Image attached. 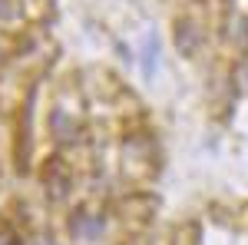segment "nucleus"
<instances>
[{
    "label": "nucleus",
    "instance_id": "nucleus-1",
    "mask_svg": "<svg viewBox=\"0 0 248 245\" xmlns=\"http://www.w3.org/2000/svg\"><path fill=\"white\" fill-rule=\"evenodd\" d=\"M199 40H202V33H199V27L192 20H179L175 23V43H179L182 53H195L199 50Z\"/></svg>",
    "mask_w": 248,
    "mask_h": 245
},
{
    "label": "nucleus",
    "instance_id": "nucleus-2",
    "mask_svg": "<svg viewBox=\"0 0 248 245\" xmlns=\"http://www.w3.org/2000/svg\"><path fill=\"white\" fill-rule=\"evenodd\" d=\"M73 229H77V235H83V239H96L103 232V222L93 219V215H86V212H79L77 219H73Z\"/></svg>",
    "mask_w": 248,
    "mask_h": 245
},
{
    "label": "nucleus",
    "instance_id": "nucleus-3",
    "mask_svg": "<svg viewBox=\"0 0 248 245\" xmlns=\"http://www.w3.org/2000/svg\"><path fill=\"white\" fill-rule=\"evenodd\" d=\"M40 245H53V242H40Z\"/></svg>",
    "mask_w": 248,
    "mask_h": 245
}]
</instances>
